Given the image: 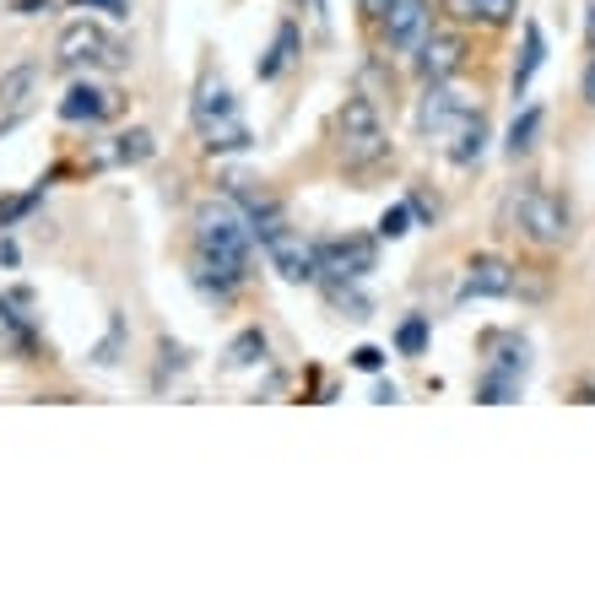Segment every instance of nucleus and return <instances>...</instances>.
Returning <instances> with one entry per match:
<instances>
[{
	"label": "nucleus",
	"mask_w": 595,
	"mask_h": 595,
	"mask_svg": "<svg viewBox=\"0 0 595 595\" xmlns=\"http://www.w3.org/2000/svg\"><path fill=\"white\" fill-rule=\"evenodd\" d=\"M395 347H401L406 357H422V347H428V320H422V314H412V320L395 330Z\"/></svg>",
	"instance_id": "nucleus-24"
},
{
	"label": "nucleus",
	"mask_w": 595,
	"mask_h": 595,
	"mask_svg": "<svg viewBox=\"0 0 595 595\" xmlns=\"http://www.w3.org/2000/svg\"><path fill=\"white\" fill-rule=\"evenodd\" d=\"M509 217H514V233H525L531 244H563L568 238V206L547 190V184H525V190H514Z\"/></svg>",
	"instance_id": "nucleus-4"
},
{
	"label": "nucleus",
	"mask_w": 595,
	"mask_h": 595,
	"mask_svg": "<svg viewBox=\"0 0 595 595\" xmlns=\"http://www.w3.org/2000/svg\"><path fill=\"white\" fill-rule=\"evenodd\" d=\"M0 341L6 347H17V352H33V325L17 314V303H6L0 298Z\"/></svg>",
	"instance_id": "nucleus-20"
},
{
	"label": "nucleus",
	"mask_w": 595,
	"mask_h": 595,
	"mask_svg": "<svg viewBox=\"0 0 595 595\" xmlns=\"http://www.w3.org/2000/svg\"><path fill=\"white\" fill-rule=\"evenodd\" d=\"M585 98L595 103V65H590V71H585Z\"/></svg>",
	"instance_id": "nucleus-34"
},
{
	"label": "nucleus",
	"mask_w": 595,
	"mask_h": 595,
	"mask_svg": "<svg viewBox=\"0 0 595 595\" xmlns=\"http://www.w3.org/2000/svg\"><path fill=\"white\" fill-rule=\"evenodd\" d=\"M357 6H363V17H368V22H379V11H385L390 0H357Z\"/></svg>",
	"instance_id": "nucleus-31"
},
{
	"label": "nucleus",
	"mask_w": 595,
	"mask_h": 595,
	"mask_svg": "<svg viewBox=\"0 0 595 595\" xmlns=\"http://www.w3.org/2000/svg\"><path fill=\"white\" fill-rule=\"evenodd\" d=\"M33 92H38V65H33V60L11 65V71L0 76V130H6L22 109H28V98H33Z\"/></svg>",
	"instance_id": "nucleus-13"
},
{
	"label": "nucleus",
	"mask_w": 595,
	"mask_h": 595,
	"mask_svg": "<svg viewBox=\"0 0 595 595\" xmlns=\"http://www.w3.org/2000/svg\"><path fill=\"white\" fill-rule=\"evenodd\" d=\"M374 401H379V406H390V401H401V390H395V385H379V390H374Z\"/></svg>",
	"instance_id": "nucleus-33"
},
{
	"label": "nucleus",
	"mask_w": 595,
	"mask_h": 595,
	"mask_svg": "<svg viewBox=\"0 0 595 595\" xmlns=\"http://www.w3.org/2000/svg\"><path fill=\"white\" fill-rule=\"evenodd\" d=\"M55 55H60V65H87V71H119V65L130 60L125 44H119L109 28H98V22H71V28L60 33Z\"/></svg>",
	"instance_id": "nucleus-5"
},
{
	"label": "nucleus",
	"mask_w": 595,
	"mask_h": 595,
	"mask_svg": "<svg viewBox=\"0 0 595 595\" xmlns=\"http://www.w3.org/2000/svg\"><path fill=\"white\" fill-rule=\"evenodd\" d=\"M585 33H590V44H595V6L585 11Z\"/></svg>",
	"instance_id": "nucleus-35"
},
{
	"label": "nucleus",
	"mask_w": 595,
	"mask_h": 595,
	"mask_svg": "<svg viewBox=\"0 0 595 595\" xmlns=\"http://www.w3.org/2000/svg\"><path fill=\"white\" fill-rule=\"evenodd\" d=\"M466 114H471L466 92L449 87V82H428V98L417 103V130L422 136H444V130H455Z\"/></svg>",
	"instance_id": "nucleus-10"
},
{
	"label": "nucleus",
	"mask_w": 595,
	"mask_h": 595,
	"mask_svg": "<svg viewBox=\"0 0 595 595\" xmlns=\"http://www.w3.org/2000/svg\"><path fill=\"white\" fill-rule=\"evenodd\" d=\"M352 368H363V374H379V368H385V352H379V347H357V352H352Z\"/></svg>",
	"instance_id": "nucleus-27"
},
{
	"label": "nucleus",
	"mask_w": 595,
	"mask_h": 595,
	"mask_svg": "<svg viewBox=\"0 0 595 595\" xmlns=\"http://www.w3.org/2000/svg\"><path fill=\"white\" fill-rule=\"evenodd\" d=\"M444 11H449L455 22H482V28H504V22H514L520 0H444Z\"/></svg>",
	"instance_id": "nucleus-14"
},
{
	"label": "nucleus",
	"mask_w": 595,
	"mask_h": 595,
	"mask_svg": "<svg viewBox=\"0 0 595 595\" xmlns=\"http://www.w3.org/2000/svg\"><path fill=\"white\" fill-rule=\"evenodd\" d=\"M336 152H341L347 168H374V163L390 157V130H385V119H379L374 98L352 92V98L336 109Z\"/></svg>",
	"instance_id": "nucleus-2"
},
{
	"label": "nucleus",
	"mask_w": 595,
	"mask_h": 595,
	"mask_svg": "<svg viewBox=\"0 0 595 595\" xmlns=\"http://www.w3.org/2000/svg\"><path fill=\"white\" fill-rule=\"evenodd\" d=\"M190 119H195V130H201L206 152H244L249 141H255L244 114H238L228 82H201V92H195V103H190Z\"/></svg>",
	"instance_id": "nucleus-3"
},
{
	"label": "nucleus",
	"mask_w": 595,
	"mask_h": 595,
	"mask_svg": "<svg viewBox=\"0 0 595 595\" xmlns=\"http://www.w3.org/2000/svg\"><path fill=\"white\" fill-rule=\"evenodd\" d=\"M266 255H271V266H276L282 282H314V276H320V255H314V244L303 233H293V228H276L266 238Z\"/></svg>",
	"instance_id": "nucleus-8"
},
{
	"label": "nucleus",
	"mask_w": 595,
	"mask_h": 595,
	"mask_svg": "<svg viewBox=\"0 0 595 595\" xmlns=\"http://www.w3.org/2000/svg\"><path fill=\"white\" fill-rule=\"evenodd\" d=\"M325 298L336 303V309H347V320H368V298L357 293L352 282H325Z\"/></svg>",
	"instance_id": "nucleus-23"
},
{
	"label": "nucleus",
	"mask_w": 595,
	"mask_h": 595,
	"mask_svg": "<svg viewBox=\"0 0 595 595\" xmlns=\"http://www.w3.org/2000/svg\"><path fill=\"white\" fill-rule=\"evenodd\" d=\"M514 266L509 260H498V255H476L471 266H466V282H460V298H509L514 293Z\"/></svg>",
	"instance_id": "nucleus-11"
},
{
	"label": "nucleus",
	"mask_w": 595,
	"mask_h": 595,
	"mask_svg": "<svg viewBox=\"0 0 595 595\" xmlns=\"http://www.w3.org/2000/svg\"><path fill=\"white\" fill-rule=\"evenodd\" d=\"M249 244H255V233H249L244 211L228 201H206L195 211V287L217 303L233 298L249 276Z\"/></svg>",
	"instance_id": "nucleus-1"
},
{
	"label": "nucleus",
	"mask_w": 595,
	"mask_h": 595,
	"mask_svg": "<svg viewBox=\"0 0 595 595\" xmlns=\"http://www.w3.org/2000/svg\"><path fill=\"white\" fill-rule=\"evenodd\" d=\"M76 6H103L109 17H130V0H76Z\"/></svg>",
	"instance_id": "nucleus-29"
},
{
	"label": "nucleus",
	"mask_w": 595,
	"mask_h": 595,
	"mask_svg": "<svg viewBox=\"0 0 595 595\" xmlns=\"http://www.w3.org/2000/svg\"><path fill=\"white\" fill-rule=\"evenodd\" d=\"M541 60H547V38H541L536 22H525V33H520V60H514V76H509L514 98H520V92L531 87V76L541 71Z\"/></svg>",
	"instance_id": "nucleus-16"
},
{
	"label": "nucleus",
	"mask_w": 595,
	"mask_h": 595,
	"mask_svg": "<svg viewBox=\"0 0 595 595\" xmlns=\"http://www.w3.org/2000/svg\"><path fill=\"white\" fill-rule=\"evenodd\" d=\"M379 33H385V44L395 55H412L422 38L433 33V0H390L379 11Z\"/></svg>",
	"instance_id": "nucleus-7"
},
{
	"label": "nucleus",
	"mask_w": 595,
	"mask_h": 595,
	"mask_svg": "<svg viewBox=\"0 0 595 595\" xmlns=\"http://www.w3.org/2000/svg\"><path fill=\"white\" fill-rule=\"evenodd\" d=\"M152 152H157L152 130H125V136H114V147L103 152V163H147Z\"/></svg>",
	"instance_id": "nucleus-18"
},
{
	"label": "nucleus",
	"mask_w": 595,
	"mask_h": 595,
	"mask_svg": "<svg viewBox=\"0 0 595 595\" xmlns=\"http://www.w3.org/2000/svg\"><path fill=\"white\" fill-rule=\"evenodd\" d=\"M466 38L460 33H439L433 28L428 38L417 44V71H422V82H449V76H460L466 71Z\"/></svg>",
	"instance_id": "nucleus-9"
},
{
	"label": "nucleus",
	"mask_w": 595,
	"mask_h": 595,
	"mask_svg": "<svg viewBox=\"0 0 595 595\" xmlns=\"http://www.w3.org/2000/svg\"><path fill=\"white\" fill-rule=\"evenodd\" d=\"M482 152H487V119L471 109V114L455 125V141H449V163L471 168V163H482Z\"/></svg>",
	"instance_id": "nucleus-15"
},
{
	"label": "nucleus",
	"mask_w": 595,
	"mask_h": 595,
	"mask_svg": "<svg viewBox=\"0 0 595 595\" xmlns=\"http://www.w3.org/2000/svg\"><path fill=\"white\" fill-rule=\"evenodd\" d=\"M0 266H17V244L11 238H0Z\"/></svg>",
	"instance_id": "nucleus-32"
},
{
	"label": "nucleus",
	"mask_w": 595,
	"mask_h": 595,
	"mask_svg": "<svg viewBox=\"0 0 595 595\" xmlns=\"http://www.w3.org/2000/svg\"><path fill=\"white\" fill-rule=\"evenodd\" d=\"M536 130H541V109L531 103V109H525V114L509 125V157H525V152H531V147H536Z\"/></svg>",
	"instance_id": "nucleus-22"
},
{
	"label": "nucleus",
	"mask_w": 595,
	"mask_h": 595,
	"mask_svg": "<svg viewBox=\"0 0 595 595\" xmlns=\"http://www.w3.org/2000/svg\"><path fill=\"white\" fill-rule=\"evenodd\" d=\"M314 255H320L325 282H363L379 266L374 238H325V244H314Z\"/></svg>",
	"instance_id": "nucleus-6"
},
{
	"label": "nucleus",
	"mask_w": 595,
	"mask_h": 595,
	"mask_svg": "<svg viewBox=\"0 0 595 595\" xmlns=\"http://www.w3.org/2000/svg\"><path fill=\"white\" fill-rule=\"evenodd\" d=\"M266 357V336L260 330H238L233 347H228V368H255Z\"/></svg>",
	"instance_id": "nucleus-21"
},
{
	"label": "nucleus",
	"mask_w": 595,
	"mask_h": 595,
	"mask_svg": "<svg viewBox=\"0 0 595 595\" xmlns=\"http://www.w3.org/2000/svg\"><path fill=\"white\" fill-rule=\"evenodd\" d=\"M520 385H525V379L498 374V368H487V374L476 379V401H487V406H509V401H520Z\"/></svg>",
	"instance_id": "nucleus-19"
},
{
	"label": "nucleus",
	"mask_w": 595,
	"mask_h": 595,
	"mask_svg": "<svg viewBox=\"0 0 595 595\" xmlns=\"http://www.w3.org/2000/svg\"><path fill=\"white\" fill-rule=\"evenodd\" d=\"M11 11H17V17H38V11H49V0H17Z\"/></svg>",
	"instance_id": "nucleus-30"
},
{
	"label": "nucleus",
	"mask_w": 595,
	"mask_h": 595,
	"mask_svg": "<svg viewBox=\"0 0 595 595\" xmlns=\"http://www.w3.org/2000/svg\"><path fill=\"white\" fill-rule=\"evenodd\" d=\"M406 233H412V206H390L379 217V238H406Z\"/></svg>",
	"instance_id": "nucleus-26"
},
{
	"label": "nucleus",
	"mask_w": 595,
	"mask_h": 595,
	"mask_svg": "<svg viewBox=\"0 0 595 595\" xmlns=\"http://www.w3.org/2000/svg\"><path fill=\"white\" fill-rule=\"evenodd\" d=\"M119 114V92L114 87H98V82H76L71 92L60 98V119H71V125H98V119Z\"/></svg>",
	"instance_id": "nucleus-12"
},
{
	"label": "nucleus",
	"mask_w": 595,
	"mask_h": 595,
	"mask_svg": "<svg viewBox=\"0 0 595 595\" xmlns=\"http://www.w3.org/2000/svg\"><path fill=\"white\" fill-rule=\"evenodd\" d=\"M114 352H119V320H114V330H109V341L98 347V363H103V368H109V363H119Z\"/></svg>",
	"instance_id": "nucleus-28"
},
{
	"label": "nucleus",
	"mask_w": 595,
	"mask_h": 595,
	"mask_svg": "<svg viewBox=\"0 0 595 595\" xmlns=\"http://www.w3.org/2000/svg\"><path fill=\"white\" fill-rule=\"evenodd\" d=\"M38 201H44V184H38V190H28V195H17V201H0V228H11L17 217H28Z\"/></svg>",
	"instance_id": "nucleus-25"
},
{
	"label": "nucleus",
	"mask_w": 595,
	"mask_h": 595,
	"mask_svg": "<svg viewBox=\"0 0 595 595\" xmlns=\"http://www.w3.org/2000/svg\"><path fill=\"white\" fill-rule=\"evenodd\" d=\"M293 60H298V28H293V22H282V28H276V38H271V49H266V60L255 65L260 82H276V76H282Z\"/></svg>",
	"instance_id": "nucleus-17"
}]
</instances>
